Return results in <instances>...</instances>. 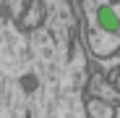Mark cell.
<instances>
[{"label": "cell", "instance_id": "6da1fadb", "mask_svg": "<svg viewBox=\"0 0 120 118\" xmlns=\"http://www.w3.org/2000/svg\"><path fill=\"white\" fill-rule=\"evenodd\" d=\"M89 45L97 55L120 47V0H84Z\"/></svg>", "mask_w": 120, "mask_h": 118}]
</instances>
